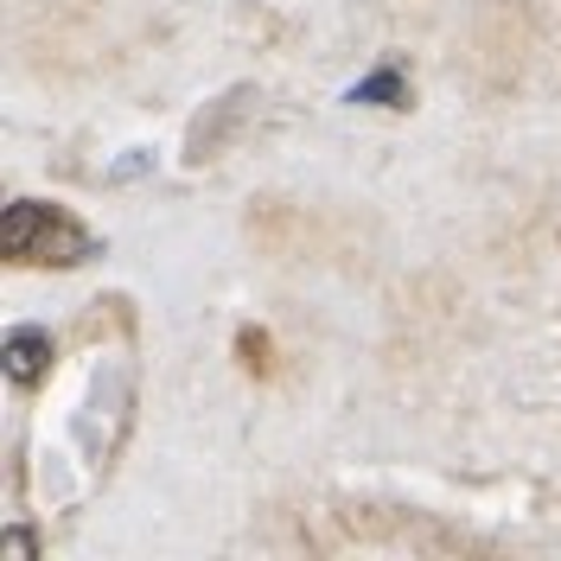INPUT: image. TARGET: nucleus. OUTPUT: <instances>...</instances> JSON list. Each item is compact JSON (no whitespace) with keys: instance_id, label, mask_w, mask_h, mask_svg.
Wrapping results in <instances>:
<instances>
[{"instance_id":"20e7f679","label":"nucleus","mask_w":561,"mask_h":561,"mask_svg":"<svg viewBox=\"0 0 561 561\" xmlns=\"http://www.w3.org/2000/svg\"><path fill=\"white\" fill-rule=\"evenodd\" d=\"M0 556H13V561H33V556H38V542L26 536V529H7V536H0Z\"/></svg>"},{"instance_id":"7ed1b4c3","label":"nucleus","mask_w":561,"mask_h":561,"mask_svg":"<svg viewBox=\"0 0 561 561\" xmlns=\"http://www.w3.org/2000/svg\"><path fill=\"white\" fill-rule=\"evenodd\" d=\"M345 103H370V108H409V77L396 65L383 70H370V77H357L345 90Z\"/></svg>"},{"instance_id":"f257e3e1","label":"nucleus","mask_w":561,"mask_h":561,"mask_svg":"<svg viewBox=\"0 0 561 561\" xmlns=\"http://www.w3.org/2000/svg\"><path fill=\"white\" fill-rule=\"evenodd\" d=\"M0 249L7 262H26V268H77L90 255H103V243L58 205H38V198H13L0 217Z\"/></svg>"},{"instance_id":"f03ea898","label":"nucleus","mask_w":561,"mask_h":561,"mask_svg":"<svg viewBox=\"0 0 561 561\" xmlns=\"http://www.w3.org/2000/svg\"><path fill=\"white\" fill-rule=\"evenodd\" d=\"M51 357H58V345H51L45 325H13V332L0 339V370H7V383H20V389L45 383Z\"/></svg>"},{"instance_id":"39448f33","label":"nucleus","mask_w":561,"mask_h":561,"mask_svg":"<svg viewBox=\"0 0 561 561\" xmlns=\"http://www.w3.org/2000/svg\"><path fill=\"white\" fill-rule=\"evenodd\" d=\"M262 351H268V339H262V332H243V364H255V370H262V364H268Z\"/></svg>"}]
</instances>
